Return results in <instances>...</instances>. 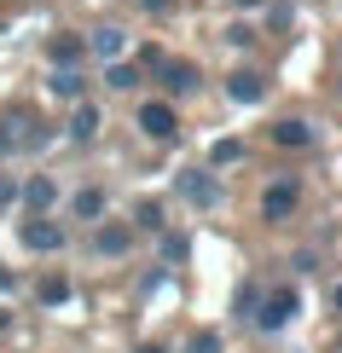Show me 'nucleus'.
Instances as JSON below:
<instances>
[{"mask_svg": "<svg viewBox=\"0 0 342 353\" xmlns=\"http://www.w3.org/2000/svg\"><path fill=\"white\" fill-rule=\"evenodd\" d=\"M18 243L35 249V255H58L64 249V226L47 220V214H29V220H18Z\"/></svg>", "mask_w": 342, "mask_h": 353, "instance_id": "f257e3e1", "label": "nucleus"}, {"mask_svg": "<svg viewBox=\"0 0 342 353\" xmlns=\"http://www.w3.org/2000/svg\"><path fill=\"white\" fill-rule=\"evenodd\" d=\"M53 197H58V185L47 180V174H35V180L23 185V203H29V214H47V209H53Z\"/></svg>", "mask_w": 342, "mask_h": 353, "instance_id": "f8f14e48", "label": "nucleus"}, {"mask_svg": "<svg viewBox=\"0 0 342 353\" xmlns=\"http://www.w3.org/2000/svg\"><path fill=\"white\" fill-rule=\"evenodd\" d=\"M296 203H302L296 180H278V185H267V197H261V214H267V220H290V214H296Z\"/></svg>", "mask_w": 342, "mask_h": 353, "instance_id": "7ed1b4c3", "label": "nucleus"}, {"mask_svg": "<svg viewBox=\"0 0 342 353\" xmlns=\"http://www.w3.org/2000/svg\"><path fill=\"white\" fill-rule=\"evenodd\" d=\"M64 296H70V284H64V278H41V301H47V307H58Z\"/></svg>", "mask_w": 342, "mask_h": 353, "instance_id": "412c9836", "label": "nucleus"}, {"mask_svg": "<svg viewBox=\"0 0 342 353\" xmlns=\"http://www.w3.org/2000/svg\"><path fill=\"white\" fill-rule=\"evenodd\" d=\"M122 47H128V35H122V29H93V35H87V52H99V58H105V64H111V58H122Z\"/></svg>", "mask_w": 342, "mask_h": 353, "instance_id": "9b49d317", "label": "nucleus"}, {"mask_svg": "<svg viewBox=\"0 0 342 353\" xmlns=\"http://www.w3.org/2000/svg\"><path fill=\"white\" fill-rule=\"evenodd\" d=\"M256 307H261V290L244 284V290H238V319H256Z\"/></svg>", "mask_w": 342, "mask_h": 353, "instance_id": "aec40b11", "label": "nucleus"}, {"mask_svg": "<svg viewBox=\"0 0 342 353\" xmlns=\"http://www.w3.org/2000/svg\"><path fill=\"white\" fill-rule=\"evenodd\" d=\"M140 353H162V347H140Z\"/></svg>", "mask_w": 342, "mask_h": 353, "instance_id": "c85d7f7f", "label": "nucleus"}, {"mask_svg": "<svg viewBox=\"0 0 342 353\" xmlns=\"http://www.w3.org/2000/svg\"><path fill=\"white\" fill-rule=\"evenodd\" d=\"M70 214H76V220H99V214H105V191H99V185L76 191V197H70Z\"/></svg>", "mask_w": 342, "mask_h": 353, "instance_id": "dca6fc26", "label": "nucleus"}, {"mask_svg": "<svg viewBox=\"0 0 342 353\" xmlns=\"http://www.w3.org/2000/svg\"><path fill=\"white\" fill-rule=\"evenodd\" d=\"M180 197H191L198 209H215V203H220V185H215L203 168H186V174H180Z\"/></svg>", "mask_w": 342, "mask_h": 353, "instance_id": "39448f33", "label": "nucleus"}, {"mask_svg": "<svg viewBox=\"0 0 342 353\" xmlns=\"http://www.w3.org/2000/svg\"><path fill=\"white\" fill-rule=\"evenodd\" d=\"M232 6H261V0H232Z\"/></svg>", "mask_w": 342, "mask_h": 353, "instance_id": "cd10ccee", "label": "nucleus"}, {"mask_svg": "<svg viewBox=\"0 0 342 353\" xmlns=\"http://www.w3.org/2000/svg\"><path fill=\"white\" fill-rule=\"evenodd\" d=\"M157 70H162V87H169V93H191V87H198V70L180 64V58H157Z\"/></svg>", "mask_w": 342, "mask_h": 353, "instance_id": "6e6552de", "label": "nucleus"}, {"mask_svg": "<svg viewBox=\"0 0 342 353\" xmlns=\"http://www.w3.org/2000/svg\"><path fill=\"white\" fill-rule=\"evenodd\" d=\"M140 128H145L151 139H174V134H180V122H174V110L162 105V99H151V105H140Z\"/></svg>", "mask_w": 342, "mask_h": 353, "instance_id": "20e7f679", "label": "nucleus"}, {"mask_svg": "<svg viewBox=\"0 0 342 353\" xmlns=\"http://www.w3.org/2000/svg\"><path fill=\"white\" fill-rule=\"evenodd\" d=\"M145 6H151V12H162V6H169V0H145Z\"/></svg>", "mask_w": 342, "mask_h": 353, "instance_id": "bb28decb", "label": "nucleus"}, {"mask_svg": "<svg viewBox=\"0 0 342 353\" xmlns=\"http://www.w3.org/2000/svg\"><path fill=\"white\" fill-rule=\"evenodd\" d=\"M47 87H53L58 99H82V87H87V81H82V70H76V64H58L53 76H47Z\"/></svg>", "mask_w": 342, "mask_h": 353, "instance_id": "ddd939ff", "label": "nucleus"}, {"mask_svg": "<svg viewBox=\"0 0 342 353\" xmlns=\"http://www.w3.org/2000/svg\"><path fill=\"white\" fill-rule=\"evenodd\" d=\"M227 41H232V47H249V41H256V29H244V23H232V29H227Z\"/></svg>", "mask_w": 342, "mask_h": 353, "instance_id": "b1692460", "label": "nucleus"}, {"mask_svg": "<svg viewBox=\"0 0 342 353\" xmlns=\"http://www.w3.org/2000/svg\"><path fill=\"white\" fill-rule=\"evenodd\" d=\"M191 353H220V336H215V330H203V336H191Z\"/></svg>", "mask_w": 342, "mask_h": 353, "instance_id": "5701e85b", "label": "nucleus"}, {"mask_svg": "<svg viewBox=\"0 0 342 353\" xmlns=\"http://www.w3.org/2000/svg\"><path fill=\"white\" fill-rule=\"evenodd\" d=\"M105 87H111V93H128V87H140V70H133V64H122V58H111Z\"/></svg>", "mask_w": 342, "mask_h": 353, "instance_id": "f3484780", "label": "nucleus"}, {"mask_svg": "<svg viewBox=\"0 0 342 353\" xmlns=\"http://www.w3.org/2000/svg\"><path fill=\"white\" fill-rule=\"evenodd\" d=\"M133 226L140 232H162V209L157 203H140V209H133Z\"/></svg>", "mask_w": 342, "mask_h": 353, "instance_id": "a211bd4d", "label": "nucleus"}, {"mask_svg": "<svg viewBox=\"0 0 342 353\" xmlns=\"http://www.w3.org/2000/svg\"><path fill=\"white\" fill-rule=\"evenodd\" d=\"M267 81L256 76V70H238V76H227V99H238V105H261Z\"/></svg>", "mask_w": 342, "mask_h": 353, "instance_id": "423d86ee", "label": "nucleus"}, {"mask_svg": "<svg viewBox=\"0 0 342 353\" xmlns=\"http://www.w3.org/2000/svg\"><path fill=\"white\" fill-rule=\"evenodd\" d=\"M331 307H336V313H342V284H336V296H331Z\"/></svg>", "mask_w": 342, "mask_h": 353, "instance_id": "a878e982", "label": "nucleus"}, {"mask_svg": "<svg viewBox=\"0 0 342 353\" xmlns=\"http://www.w3.org/2000/svg\"><path fill=\"white\" fill-rule=\"evenodd\" d=\"M47 58H53V64H82V58H87V35H53L47 41Z\"/></svg>", "mask_w": 342, "mask_h": 353, "instance_id": "9d476101", "label": "nucleus"}, {"mask_svg": "<svg viewBox=\"0 0 342 353\" xmlns=\"http://www.w3.org/2000/svg\"><path fill=\"white\" fill-rule=\"evenodd\" d=\"M290 319H296V290H290V284H285V290H267L261 307H256V325H261V330H285Z\"/></svg>", "mask_w": 342, "mask_h": 353, "instance_id": "f03ea898", "label": "nucleus"}, {"mask_svg": "<svg viewBox=\"0 0 342 353\" xmlns=\"http://www.w3.org/2000/svg\"><path fill=\"white\" fill-rule=\"evenodd\" d=\"M186 238H180V232H169V238H162V261H186Z\"/></svg>", "mask_w": 342, "mask_h": 353, "instance_id": "4be33fe9", "label": "nucleus"}, {"mask_svg": "<svg viewBox=\"0 0 342 353\" xmlns=\"http://www.w3.org/2000/svg\"><path fill=\"white\" fill-rule=\"evenodd\" d=\"M273 145H285V151H307V145H314V128L296 122V116H285V122H273Z\"/></svg>", "mask_w": 342, "mask_h": 353, "instance_id": "0eeeda50", "label": "nucleus"}, {"mask_svg": "<svg viewBox=\"0 0 342 353\" xmlns=\"http://www.w3.org/2000/svg\"><path fill=\"white\" fill-rule=\"evenodd\" d=\"M29 116H6V122H0V151H18V145H41V134H29Z\"/></svg>", "mask_w": 342, "mask_h": 353, "instance_id": "1a4fd4ad", "label": "nucleus"}, {"mask_svg": "<svg viewBox=\"0 0 342 353\" xmlns=\"http://www.w3.org/2000/svg\"><path fill=\"white\" fill-rule=\"evenodd\" d=\"M238 157H244V145H238V139H220L215 151H209V163H215V168H227V163H238Z\"/></svg>", "mask_w": 342, "mask_h": 353, "instance_id": "6ab92c4d", "label": "nucleus"}, {"mask_svg": "<svg viewBox=\"0 0 342 353\" xmlns=\"http://www.w3.org/2000/svg\"><path fill=\"white\" fill-rule=\"evenodd\" d=\"M128 243H133V226H99V238H93L99 255H128Z\"/></svg>", "mask_w": 342, "mask_h": 353, "instance_id": "2eb2a0df", "label": "nucleus"}, {"mask_svg": "<svg viewBox=\"0 0 342 353\" xmlns=\"http://www.w3.org/2000/svg\"><path fill=\"white\" fill-rule=\"evenodd\" d=\"M0 290H12V272H6V267H0Z\"/></svg>", "mask_w": 342, "mask_h": 353, "instance_id": "393cba45", "label": "nucleus"}, {"mask_svg": "<svg viewBox=\"0 0 342 353\" xmlns=\"http://www.w3.org/2000/svg\"><path fill=\"white\" fill-rule=\"evenodd\" d=\"M70 139H76V145L99 139V110H93V105H76V110H70Z\"/></svg>", "mask_w": 342, "mask_h": 353, "instance_id": "4468645a", "label": "nucleus"}]
</instances>
